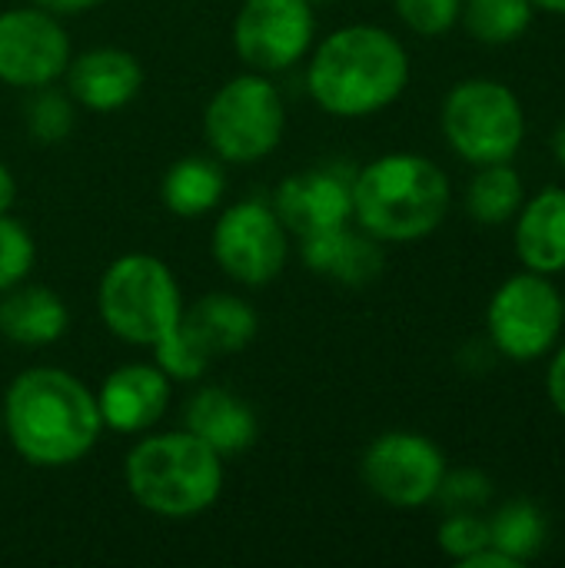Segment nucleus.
I'll use <instances>...</instances> for the list:
<instances>
[{
	"label": "nucleus",
	"mask_w": 565,
	"mask_h": 568,
	"mask_svg": "<svg viewBox=\"0 0 565 568\" xmlns=\"http://www.w3.org/2000/svg\"><path fill=\"white\" fill-rule=\"evenodd\" d=\"M0 419L17 456L37 469L80 463L103 433L97 393L57 366H30L13 376Z\"/></svg>",
	"instance_id": "f257e3e1"
},
{
	"label": "nucleus",
	"mask_w": 565,
	"mask_h": 568,
	"mask_svg": "<svg viewBox=\"0 0 565 568\" xmlns=\"http://www.w3.org/2000/svg\"><path fill=\"white\" fill-rule=\"evenodd\" d=\"M410 83V53L383 27L350 23L323 37L306 63V90L320 110L360 120L386 110Z\"/></svg>",
	"instance_id": "f03ea898"
},
{
	"label": "nucleus",
	"mask_w": 565,
	"mask_h": 568,
	"mask_svg": "<svg viewBox=\"0 0 565 568\" xmlns=\"http://www.w3.org/2000/svg\"><path fill=\"white\" fill-rule=\"evenodd\" d=\"M450 203V176L420 153H386L353 173V220L380 243L436 233Z\"/></svg>",
	"instance_id": "7ed1b4c3"
},
{
	"label": "nucleus",
	"mask_w": 565,
	"mask_h": 568,
	"mask_svg": "<svg viewBox=\"0 0 565 568\" xmlns=\"http://www.w3.org/2000/svg\"><path fill=\"white\" fill-rule=\"evenodd\" d=\"M133 503L163 519H193L223 493V456L193 433L143 436L123 459Z\"/></svg>",
	"instance_id": "20e7f679"
},
{
	"label": "nucleus",
	"mask_w": 565,
	"mask_h": 568,
	"mask_svg": "<svg viewBox=\"0 0 565 568\" xmlns=\"http://www.w3.org/2000/svg\"><path fill=\"white\" fill-rule=\"evenodd\" d=\"M97 313L117 339L150 349L180 323L183 293L163 260L150 253H127L103 270Z\"/></svg>",
	"instance_id": "39448f33"
},
{
	"label": "nucleus",
	"mask_w": 565,
	"mask_h": 568,
	"mask_svg": "<svg viewBox=\"0 0 565 568\" xmlns=\"http://www.w3.org/2000/svg\"><path fill=\"white\" fill-rule=\"evenodd\" d=\"M286 130V106L270 73H240L226 80L203 110V136L226 163H256L270 156Z\"/></svg>",
	"instance_id": "423d86ee"
},
{
	"label": "nucleus",
	"mask_w": 565,
	"mask_h": 568,
	"mask_svg": "<svg viewBox=\"0 0 565 568\" xmlns=\"http://www.w3.org/2000/svg\"><path fill=\"white\" fill-rule=\"evenodd\" d=\"M443 133L466 163H509L526 140V113L506 83L473 77L446 93Z\"/></svg>",
	"instance_id": "0eeeda50"
},
{
	"label": "nucleus",
	"mask_w": 565,
	"mask_h": 568,
	"mask_svg": "<svg viewBox=\"0 0 565 568\" xmlns=\"http://www.w3.org/2000/svg\"><path fill=\"white\" fill-rule=\"evenodd\" d=\"M565 323V303L559 290L549 283L543 273H519L509 276L490 300L486 310V329L493 346L516 359V363H533L546 356Z\"/></svg>",
	"instance_id": "6e6552de"
},
{
	"label": "nucleus",
	"mask_w": 565,
	"mask_h": 568,
	"mask_svg": "<svg viewBox=\"0 0 565 568\" xmlns=\"http://www.w3.org/2000/svg\"><path fill=\"white\" fill-rule=\"evenodd\" d=\"M210 250L216 266L240 286L273 283L290 256V233L266 200H240L226 206L213 226Z\"/></svg>",
	"instance_id": "1a4fd4ad"
},
{
	"label": "nucleus",
	"mask_w": 565,
	"mask_h": 568,
	"mask_svg": "<svg viewBox=\"0 0 565 568\" xmlns=\"http://www.w3.org/2000/svg\"><path fill=\"white\" fill-rule=\"evenodd\" d=\"M360 473L366 489L386 506L416 509L436 499L446 476V456L430 436L393 429L366 446Z\"/></svg>",
	"instance_id": "9d476101"
},
{
	"label": "nucleus",
	"mask_w": 565,
	"mask_h": 568,
	"mask_svg": "<svg viewBox=\"0 0 565 568\" xmlns=\"http://www.w3.org/2000/svg\"><path fill=\"white\" fill-rule=\"evenodd\" d=\"M316 37L310 0H243L233 17V50L256 73H280L300 63Z\"/></svg>",
	"instance_id": "9b49d317"
},
{
	"label": "nucleus",
	"mask_w": 565,
	"mask_h": 568,
	"mask_svg": "<svg viewBox=\"0 0 565 568\" xmlns=\"http://www.w3.org/2000/svg\"><path fill=\"white\" fill-rule=\"evenodd\" d=\"M70 63V37L60 17L43 7H13L0 13V83L37 90L57 83Z\"/></svg>",
	"instance_id": "f8f14e48"
},
{
	"label": "nucleus",
	"mask_w": 565,
	"mask_h": 568,
	"mask_svg": "<svg viewBox=\"0 0 565 568\" xmlns=\"http://www.w3.org/2000/svg\"><path fill=\"white\" fill-rule=\"evenodd\" d=\"M353 173L340 166H313L306 173H293L276 186L270 206L276 210L286 233L300 240L346 226L353 220Z\"/></svg>",
	"instance_id": "ddd939ff"
},
{
	"label": "nucleus",
	"mask_w": 565,
	"mask_h": 568,
	"mask_svg": "<svg viewBox=\"0 0 565 568\" xmlns=\"http://www.w3.org/2000/svg\"><path fill=\"white\" fill-rule=\"evenodd\" d=\"M170 376L157 363L117 366L97 389L103 429L133 436L153 429L170 406Z\"/></svg>",
	"instance_id": "4468645a"
},
{
	"label": "nucleus",
	"mask_w": 565,
	"mask_h": 568,
	"mask_svg": "<svg viewBox=\"0 0 565 568\" xmlns=\"http://www.w3.org/2000/svg\"><path fill=\"white\" fill-rule=\"evenodd\" d=\"M143 87V67L130 50L93 47L67 63V93L93 113L123 110Z\"/></svg>",
	"instance_id": "2eb2a0df"
},
{
	"label": "nucleus",
	"mask_w": 565,
	"mask_h": 568,
	"mask_svg": "<svg viewBox=\"0 0 565 568\" xmlns=\"http://www.w3.org/2000/svg\"><path fill=\"white\" fill-rule=\"evenodd\" d=\"M183 426L220 456H240L260 436L253 406L226 386H200L183 406Z\"/></svg>",
	"instance_id": "dca6fc26"
},
{
	"label": "nucleus",
	"mask_w": 565,
	"mask_h": 568,
	"mask_svg": "<svg viewBox=\"0 0 565 568\" xmlns=\"http://www.w3.org/2000/svg\"><path fill=\"white\" fill-rule=\"evenodd\" d=\"M300 256H303L306 270H313L326 280H336L343 286H366L386 266L380 240H373L366 230H350V223L303 236Z\"/></svg>",
	"instance_id": "f3484780"
},
{
	"label": "nucleus",
	"mask_w": 565,
	"mask_h": 568,
	"mask_svg": "<svg viewBox=\"0 0 565 568\" xmlns=\"http://www.w3.org/2000/svg\"><path fill=\"white\" fill-rule=\"evenodd\" d=\"M180 326L210 359H226L256 339L260 316L246 300L233 293H206L196 303L183 306Z\"/></svg>",
	"instance_id": "a211bd4d"
},
{
	"label": "nucleus",
	"mask_w": 565,
	"mask_h": 568,
	"mask_svg": "<svg viewBox=\"0 0 565 568\" xmlns=\"http://www.w3.org/2000/svg\"><path fill=\"white\" fill-rule=\"evenodd\" d=\"M70 329L67 303L33 283H17L0 293V333L17 346H50Z\"/></svg>",
	"instance_id": "6ab92c4d"
},
{
	"label": "nucleus",
	"mask_w": 565,
	"mask_h": 568,
	"mask_svg": "<svg viewBox=\"0 0 565 568\" xmlns=\"http://www.w3.org/2000/svg\"><path fill=\"white\" fill-rule=\"evenodd\" d=\"M516 220V256L526 270L553 276L565 270V190L546 186Z\"/></svg>",
	"instance_id": "aec40b11"
},
{
	"label": "nucleus",
	"mask_w": 565,
	"mask_h": 568,
	"mask_svg": "<svg viewBox=\"0 0 565 568\" xmlns=\"http://www.w3.org/2000/svg\"><path fill=\"white\" fill-rule=\"evenodd\" d=\"M226 193V176L220 170V163L206 160V156H183L176 160L160 183V196L163 206L176 216H203L210 210H216V203Z\"/></svg>",
	"instance_id": "412c9836"
},
{
	"label": "nucleus",
	"mask_w": 565,
	"mask_h": 568,
	"mask_svg": "<svg viewBox=\"0 0 565 568\" xmlns=\"http://www.w3.org/2000/svg\"><path fill=\"white\" fill-rule=\"evenodd\" d=\"M546 536H549L546 516L529 499H513V503L500 506V513L490 519V546L519 566L543 552Z\"/></svg>",
	"instance_id": "4be33fe9"
},
{
	"label": "nucleus",
	"mask_w": 565,
	"mask_h": 568,
	"mask_svg": "<svg viewBox=\"0 0 565 568\" xmlns=\"http://www.w3.org/2000/svg\"><path fill=\"white\" fill-rule=\"evenodd\" d=\"M523 196V176L509 163H490L473 176L466 190V210L476 223L500 226L519 213Z\"/></svg>",
	"instance_id": "5701e85b"
},
{
	"label": "nucleus",
	"mask_w": 565,
	"mask_h": 568,
	"mask_svg": "<svg viewBox=\"0 0 565 568\" xmlns=\"http://www.w3.org/2000/svg\"><path fill=\"white\" fill-rule=\"evenodd\" d=\"M480 43H513L533 23V0H463L460 13Z\"/></svg>",
	"instance_id": "b1692460"
},
{
	"label": "nucleus",
	"mask_w": 565,
	"mask_h": 568,
	"mask_svg": "<svg viewBox=\"0 0 565 568\" xmlns=\"http://www.w3.org/2000/svg\"><path fill=\"white\" fill-rule=\"evenodd\" d=\"M23 116H27V133L37 143H43V146L63 143L73 133V120H77L73 97L70 93H60L53 83L37 87L33 97L27 100Z\"/></svg>",
	"instance_id": "393cba45"
},
{
	"label": "nucleus",
	"mask_w": 565,
	"mask_h": 568,
	"mask_svg": "<svg viewBox=\"0 0 565 568\" xmlns=\"http://www.w3.org/2000/svg\"><path fill=\"white\" fill-rule=\"evenodd\" d=\"M153 349V363L176 383H196L206 376V369L213 366V359L196 346V339L176 323L160 343L150 346Z\"/></svg>",
	"instance_id": "a878e982"
},
{
	"label": "nucleus",
	"mask_w": 565,
	"mask_h": 568,
	"mask_svg": "<svg viewBox=\"0 0 565 568\" xmlns=\"http://www.w3.org/2000/svg\"><path fill=\"white\" fill-rule=\"evenodd\" d=\"M33 263H37V243L30 230L17 216L0 213V293L23 283Z\"/></svg>",
	"instance_id": "bb28decb"
},
{
	"label": "nucleus",
	"mask_w": 565,
	"mask_h": 568,
	"mask_svg": "<svg viewBox=\"0 0 565 568\" xmlns=\"http://www.w3.org/2000/svg\"><path fill=\"white\" fill-rule=\"evenodd\" d=\"M493 499V483L480 469H456L443 476L436 489V503H443L450 513H476Z\"/></svg>",
	"instance_id": "cd10ccee"
},
{
	"label": "nucleus",
	"mask_w": 565,
	"mask_h": 568,
	"mask_svg": "<svg viewBox=\"0 0 565 568\" xmlns=\"http://www.w3.org/2000/svg\"><path fill=\"white\" fill-rule=\"evenodd\" d=\"M436 539L450 559L466 562L470 556H476L480 549L490 546V523L480 519L476 513H450V519L440 526Z\"/></svg>",
	"instance_id": "c85d7f7f"
},
{
	"label": "nucleus",
	"mask_w": 565,
	"mask_h": 568,
	"mask_svg": "<svg viewBox=\"0 0 565 568\" xmlns=\"http://www.w3.org/2000/svg\"><path fill=\"white\" fill-rule=\"evenodd\" d=\"M400 20L420 37H443L463 13V0H396Z\"/></svg>",
	"instance_id": "c756f323"
},
{
	"label": "nucleus",
	"mask_w": 565,
	"mask_h": 568,
	"mask_svg": "<svg viewBox=\"0 0 565 568\" xmlns=\"http://www.w3.org/2000/svg\"><path fill=\"white\" fill-rule=\"evenodd\" d=\"M546 389H549V399H553L556 413L565 419V346L556 353V359H553V366H549V383H546Z\"/></svg>",
	"instance_id": "7c9ffc66"
},
{
	"label": "nucleus",
	"mask_w": 565,
	"mask_h": 568,
	"mask_svg": "<svg viewBox=\"0 0 565 568\" xmlns=\"http://www.w3.org/2000/svg\"><path fill=\"white\" fill-rule=\"evenodd\" d=\"M33 3L43 7L53 17H77V13H87V10L103 7L107 0H33Z\"/></svg>",
	"instance_id": "2f4dec72"
},
{
	"label": "nucleus",
	"mask_w": 565,
	"mask_h": 568,
	"mask_svg": "<svg viewBox=\"0 0 565 568\" xmlns=\"http://www.w3.org/2000/svg\"><path fill=\"white\" fill-rule=\"evenodd\" d=\"M463 568H519V562H513L509 556H503L500 549H493V546H486V549H480L476 556H470L466 562H460Z\"/></svg>",
	"instance_id": "473e14b6"
},
{
	"label": "nucleus",
	"mask_w": 565,
	"mask_h": 568,
	"mask_svg": "<svg viewBox=\"0 0 565 568\" xmlns=\"http://www.w3.org/2000/svg\"><path fill=\"white\" fill-rule=\"evenodd\" d=\"M13 200H17V180L7 170V163H0V213H10Z\"/></svg>",
	"instance_id": "72a5a7b5"
},
{
	"label": "nucleus",
	"mask_w": 565,
	"mask_h": 568,
	"mask_svg": "<svg viewBox=\"0 0 565 568\" xmlns=\"http://www.w3.org/2000/svg\"><path fill=\"white\" fill-rule=\"evenodd\" d=\"M533 7H543V10H549V13L565 17V0H533Z\"/></svg>",
	"instance_id": "f704fd0d"
},
{
	"label": "nucleus",
	"mask_w": 565,
	"mask_h": 568,
	"mask_svg": "<svg viewBox=\"0 0 565 568\" xmlns=\"http://www.w3.org/2000/svg\"><path fill=\"white\" fill-rule=\"evenodd\" d=\"M553 153H556V160L565 166V123L559 126V133H556V140H553Z\"/></svg>",
	"instance_id": "c9c22d12"
},
{
	"label": "nucleus",
	"mask_w": 565,
	"mask_h": 568,
	"mask_svg": "<svg viewBox=\"0 0 565 568\" xmlns=\"http://www.w3.org/2000/svg\"><path fill=\"white\" fill-rule=\"evenodd\" d=\"M310 3H326V0H310Z\"/></svg>",
	"instance_id": "e433bc0d"
},
{
	"label": "nucleus",
	"mask_w": 565,
	"mask_h": 568,
	"mask_svg": "<svg viewBox=\"0 0 565 568\" xmlns=\"http://www.w3.org/2000/svg\"><path fill=\"white\" fill-rule=\"evenodd\" d=\"M0 429H3V419H0Z\"/></svg>",
	"instance_id": "4c0bfd02"
}]
</instances>
